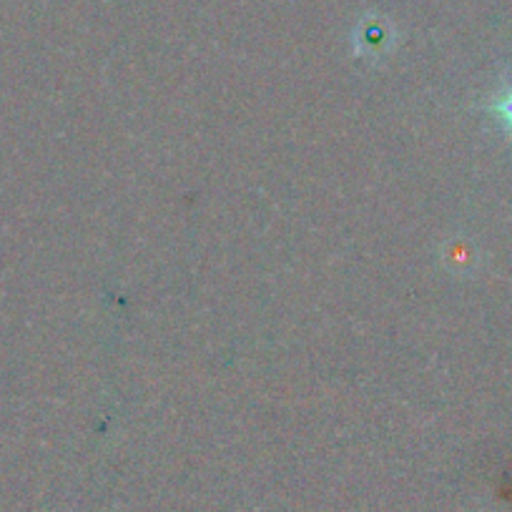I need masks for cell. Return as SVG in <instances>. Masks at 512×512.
Wrapping results in <instances>:
<instances>
[{
	"label": "cell",
	"mask_w": 512,
	"mask_h": 512,
	"mask_svg": "<svg viewBox=\"0 0 512 512\" xmlns=\"http://www.w3.org/2000/svg\"><path fill=\"white\" fill-rule=\"evenodd\" d=\"M482 111L490 113V116L500 123L502 131L512 139V81L507 83L497 96H492L490 101L482 106Z\"/></svg>",
	"instance_id": "1"
}]
</instances>
